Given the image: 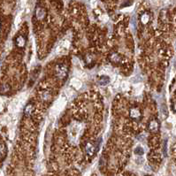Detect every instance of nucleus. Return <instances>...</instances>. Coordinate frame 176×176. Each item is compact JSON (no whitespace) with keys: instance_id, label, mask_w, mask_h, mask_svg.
Here are the masks:
<instances>
[{"instance_id":"1","label":"nucleus","mask_w":176,"mask_h":176,"mask_svg":"<svg viewBox=\"0 0 176 176\" xmlns=\"http://www.w3.org/2000/svg\"><path fill=\"white\" fill-rule=\"evenodd\" d=\"M56 73H57V76L59 79H64L66 78L67 74V69L63 64H59L56 67Z\"/></svg>"},{"instance_id":"2","label":"nucleus","mask_w":176,"mask_h":176,"mask_svg":"<svg viewBox=\"0 0 176 176\" xmlns=\"http://www.w3.org/2000/svg\"><path fill=\"white\" fill-rule=\"evenodd\" d=\"M159 127H160V125H159V121L154 119H151L148 125V128L150 132H153V133H156L159 130Z\"/></svg>"},{"instance_id":"3","label":"nucleus","mask_w":176,"mask_h":176,"mask_svg":"<svg viewBox=\"0 0 176 176\" xmlns=\"http://www.w3.org/2000/svg\"><path fill=\"white\" fill-rule=\"evenodd\" d=\"M98 150V143H88L86 147H85V150L87 152V154L89 156L94 155Z\"/></svg>"},{"instance_id":"4","label":"nucleus","mask_w":176,"mask_h":176,"mask_svg":"<svg viewBox=\"0 0 176 176\" xmlns=\"http://www.w3.org/2000/svg\"><path fill=\"white\" fill-rule=\"evenodd\" d=\"M46 14H47V12H46L45 9H43L41 6L36 7V17L38 20H43L46 17Z\"/></svg>"},{"instance_id":"5","label":"nucleus","mask_w":176,"mask_h":176,"mask_svg":"<svg viewBox=\"0 0 176 176\" xmlns=\"http://www.w3.org/2000/svg\"><path fill=\"white\" fill-rule=\"evenodd\" d=\"M141 115L142 113L138 108H132L129 112V116L134 119H139L141 118Z\"/></svg>"},{"instance_id":"6","label":"nucleus","mask_w":176,"mask_h":176,"mask_svg":"<svg viewBox=\"0 0 176 176\" xmlns=\"http://www.w3.org/2000/svg\"><path fill=\"white\" fill-rule=\"evenodd\" d=\"M26 37L23 36H19L16 39H15V44L17 47L19 48H23L26 45Z\"/></svg>"},{"instance_id":"7","label":"nucleus","mask_w":176,"mask_h":176,"mask_svg":"<svg viewBox=\"0 0 176 176\" xmlns=\"http://www.w3.org/2000/svg\"><path fill=\"white\" fill-rule=\"evenodd\" d=\"M11 89V86L8 83H2L0 84V95L7 94Z\"/></svg>"},{"instance_id":"8","label":"nucleus","mask_w":176,"mask_h":176,"mask_svg":"<svg viewBox=\"0 0 176 176\" xmlns=\"http://www.w3.org/2000/svg\"><path fill=\"white\" fill-rule=\"evenodd\" d=\"M109 59L112 62H114V63H118L121 60V56L118 53H112L110 56H109Z\"/></svg>"},{"instance_id":"9","label":"nucleus","mask_w":176,"mask_h":176,"mask_svg":"<svg viewBox=\"0 0 176 176\" xmlns=\"http://www.w3.org/2000/svg\"><path fill=\"white\" fill-rule=\"evenodd\" d=\"M109 82H110V78L108 76H105V75L101 76L100 78L98 79V83L101 86H105V85H107Z\"/></svg>"},{"instance_id":"10","label":"nucleus","mask_w":176,"mask_h":176,"mask_svg":"<svg viewBox=\"0 0 176 176\" xmlns=\"http://www.w3.org/2000/svg\"><path fill=\"white\" fill-rule=\"evenodd\" d=\"M33 112H34V105H31V104L28 105L24 109V113H25L26 116H30L33 113Z\"/></svg>"},{"instance_id":"11","label":"nucleus","mask_w":176,"mask_h":176,"mask_svg":"<svg viewBox=\"0 0 176 176\" xmlns=\"http://www.w3.org/2000/svg\"><path fill=\"white\" fill-rule=\"evenodd\" d=\"M150 14H149L148 12L143 13L142 16H141V21H142V23L144 24V25H146L147 23L150 21Z\"/></svg>"},{"instance_id":"12","label":"nucleus","mask_w":176,"mask_h":176,"mask_svg":"<svg viewBox=\"0 0 176 176\" xmlns=\"http://www.w3.org/2000/svg\"><path fill=\"white\" fill-rule=\"evenodd\" d=\"M160 114H161V116L163 117V119H166V118L167 117V115H168L167 108H166L165 105H161V107H160Z\"/></svg>"},{"instance_id":"13","label":"nucleus","mask_w":176,"mask_h":176,"mask_svg":"<svg viewBox=\"0 0 176 176\" xmlns=\"http://www.w3.org/2000/svg\"><path fill=\"white\" fill-rule=\"evenodd\" d=\"M51 98V94L49 90H44L42 94V98L44 100V101H48Z\"/></svg>"},{"instance_id":"14","label":"nucleus","mask_w":176,"mask_h":176,"mask_svg":"<svg viewBox=\"0 0 176 176\" xmlns=\"http://www.w3.org/2000/svg\"><path fill=\"white\" fill-rule=\"evenodd\" d=\"M6 154V147L4 144H0V157H5Z\"/></svg>"},{"instance_id":"15","label":"nucleus","mask_w":176,"mask_h":176,"mask_svg":"<svg viewBox=\"0 0 176 176\" xmlns=\"http://www.w3.org/2000/svg\"><path fill=\"white\" fill-rule=\"evenodd\" d=\"M135 153L138 155V156H142L143 153H144V150H143V149L142 148V147H137L136 148V150H135Z\"/></svg>"},{"instance_id":"16","label":"nucleus","mask_w":176,"mask_h":176,"mask_svg":"<svg viewBox=\"0 0 176 176\" xmlns=\"http://www.w3.org/2000/svg\"><path fill=\"white\" fill-rule=\"evenodd\" d=\"M174 110L176 111V103L174 104Z\"/></svg>"},{"instance_id":"17","label":"nucleus","mask_w":176,"mask_h":176,"mask_svg":"<svg viewBox=\"0 0 176 176\" xmlns=\"http://www.w3.org/2000/svg\"><path fill=\"white\" fill-rule=\"evenodd\" d=\"M0 28H1V20H0Z\"/></svg>"}]
</instances>
